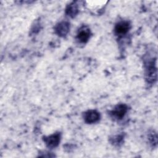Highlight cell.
<instances>
[{"label":"cell","instance_id":"6da1fadb","mask_svg":"<svg viewBox=\"0 0 158 158\" xmlns=\"http://www.w3.org/2000/svg\"><path fill=\"white\" fill-rule=\"evenodd\" d=\"M99 115L98 113L94 110H90L86 113L85 118L88 123H94L98 120Z\"/></svg>","mask_w":158,"mask_h":158},{"label":"cell","instance_id":"7a4b0ae2","mask_svg":"<svg viewBox=\"0 0 158 158\" xmlns=\"http://www.w3.org/2000/svg\"><path fill=\"white\" fill-rule=\"evenodd\" d=\"M128 28L129 25L127 22H122L116 25L115 31L117 34H124L128 30Z\"/></svg>","mask_w":158,"mask_h":158},{"label":"cell","instance_id":"3957f363","mask_svg":"<svg viewBox=\"0 0 158 158\" xmlns=\"http://www.w3.org/2000/svg\"><path fill=\"white\" fill-rule=\"evenodd\" d=\"M127 111V107L125 106H118L113 111V115L117 118H122Z\"/></svg>","mask_w":158,"mask_h":158},{"label":"cell","instance_id":"277c9868","mask_svg":"<svg viewBox=\"0 0 158 158\" xmlns=\"http://www.w3.org/2000/svg\"><path fill=\"white\" fill-rule=\"evenodd\" d=\"M48 146L53 147L56 146L59 141V136L58 135H53L45 139Z\"/></svg>","mask_w":158,"mask_h":158},{"label":"cell","instance_id":"5b68a950","mask_svg":"<svg viewBox=\"0 0 158 158\" xmlns=\"http://www.w3.org/2000/svg\"><path fill=\"white\" fill-rule=\"evenodd\" d=\"M89 36V31L88 29H81L78 34V39L81 42H86Z\"/></svg>","mask_w":158,"mask_h":158},{"label":"cell","instance_id":"8992f818","mask_svg":"<svg viewBox=\"0 0 158 158\" xmlns=\"http://www.w3.org/2000/svg\"><path fill=\"white\" fill-rule=\"evenodd\" d=\"M69 30V25L65 22H62L59 24L56 28V31L59 35H64L67 33Z\"/></svg>","mask_w":158,"mask_h":158}]
</instances>
